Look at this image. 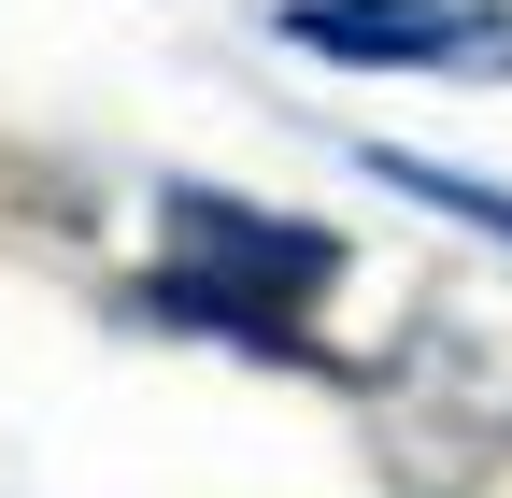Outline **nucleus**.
Returning a JSON list of instances; mask_svg holds the SVG:
<instances>
[{"label": "nucleus", "instance_id": "1", "mask_svg": "<svg viewBox=\"0 0 512 498\" xmlns=\"http://www.w3.org/2000/svg\"><path fill=\"white\" fill-rule=\"evenodd\" d=\"M328 271H342V242H313V228H271L242 200H171V314H200L256 356H299V328L271 299H313Z\"/></svg>", "mask_w": 512, "mask_h": 498}, {"label": "nucleus", "instance_id": "2", "mask_svg": "<svg viewBox=\"0 0 512 498\" xmlns=\"http://www.w3.org/2000/svg\"><path fill=\"white\" fill-rule=\"evenodd\" d=\"M271 43L342 57V72H456V86H512V0H285Z\"/></svg>", "mask_w": 512, "mask_h": 498}, {"label": "nucleus", "instance_id": "3", "mask_svg": "<svg viewBox=\"0 0 512 498\" xmlns=\"http://www.w3.org/2000/svg\"><path fill=\"white\" fill-rule=\"evenodd\" d=\"M370 171H384V185H413L427 214H456V228H498V242H512V185H456V171H427V157H384V143H370Z\"/></svg>", "mask_w": 512, "mask_h": 498}]
</instances>
